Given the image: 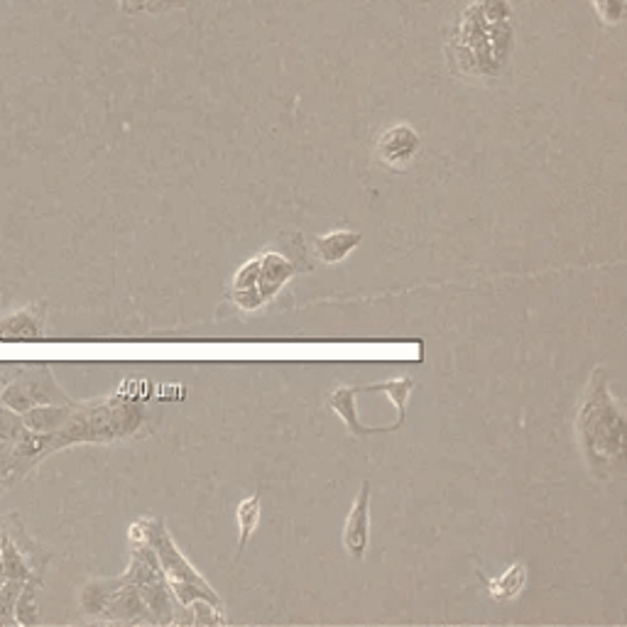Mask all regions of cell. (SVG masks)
Listing matches in <instances>:
<instances>
[{"label":"cell","instance_id":"6da1fadb","mask_svg":"<svg viewBox=\"0 0 627 627\" xmlns=\"http://www.w3.org/2000/svg\"><path fill=\"white\" fill-rule=\"evenodd\" d=\"M81 608L106 623L174 625L179 603L150 544L130 539V566L118 579H96L81 591Z\"/></svg>","mask_w":627,"mask_h":627},{"label":"cell","instance_id":"7a4b0ae2","mask_svg":"<svg viewBox=\"0 0 627 627\" xmlns=\"http://www.w3.org/2000/svg\"><path fill=\"white\" fill-rule=\"evenodd\" d=\"M576 441L588 471L601 481H613L625 471L627 422L625 410L610 390V373L593 370L576 410Z\"/></svg>","mask_w":627,"mask_h":627},{"label":"cell","instance_id":"3957f363","mask_svg":"<svg viewBox=\"0 0 627 627\" xmlns=\"http://www.w3.org/2000/svg\"><path fill=\"white\" fill-rule=\"evenodd\" d=\"M147 410L138 400L111 395L103 400L74 402L62 427L45 436V454L74 444H113L140 436L147 429Z\"/></svg>","mask_w":627,"mask_h":627},{"label":"cell","instance_id":"277c9868","mask_svg":"<svg viewBox=\"0 0 627 627\" xmlns=\"http://www.w3.org/2000/svg\"><path fill=\"white\" fill-rule=\"evenodd\" d=\"M130 539H140V542L150 544L157 564H160L162 574H165L169 591L177 598L179 608H187V605L196 601H206L216 605V608H223V601L216 593V588H211V583L182 554V549L177 547L162 517H140L138 522L130 525Z\"/></svg>","mask_w":627,"mask_h":627},{"label":"cell","instance_id":"5b68a950","mask_svg":"<svg viewBox=\"0 0 627 627\" xmlns=\"http://www.w3.org/2000/svg\"><path fill=\"white\" fill-rule=\"evenodd\" d=\"M0 402L10 407L13 412L23 414L37 405H59L69 402V395L57 385L54 375L47 368L27 370V373L15 375L8 380V385L0 390Z\"/></svg>","mask_w":627,"mask_h":627},{"label":"cell","instance_id":"8992f818","mask_svg":"<svg viewBox=\"0 0 627 627\" xmlns=\"http://www.w3.org/2000/svg\"><path fill=\"white\" fill-rule=\"evenodd\" d=\"M419 150H422V138L412 125L405 123L387 128L375 143V157L387 169H407L419 155Z\"/></svg>","mask_w":627,"mask_h":627},{"label":"cell","instance_id":"52a82bcc","mask_svg":"<svg viewBox=\"0 0 627 627\" xmlns=\"http://www.w3.org/2000/svg\"><path fill=\"white\" fill-rule=\"evenodd\" d=\"M370 493H373L370 483L363 481L361 493L353 500L346 525H343V547H346V554L356 561L363 559L370 544Z\"/></svg>","mask_w":627,"mask_h":627},{"label":"cell","instance_id":"ba28073f","mask_svg":"<svg viewBox=\"0 0 627 627\" xmlns=\"http://www.w3.org/2000/svg\"><path fill=\"white\" fill-rule=\"evenodd\" d=\"M255 263H258V297L265 307L297 275V265L282 253H260Z\"/></svg>","mask_w":627,"mask_h":627},{"label":"cell","instance_id":"9c48e42d","mask_svg":"<svg viewBox=\"0 0 627 627\" xmlns=\"http://www.w3.org/2000/svg\"><path fill=\"white\" fill-rule=\"evenodd\" d=\"M45 302L32 304V307L20 309V312L3 316L0 319V338H40L45 329Z\"/></svg>","mask_w":627,"mask_h":627},{"label":"cell","instance_id":"30bf717a","mask_svg":"<svg viewBox=\"0 0 627 627\" xmlns=\"http://www.w3.org/2000/svg\"><path fill=\"white\" fill-rule=\"evenodd\" d=\"M363 243V236L358 231H331L326 236L314 238V258L326 265H338Z\"/></svg>","mask_w":627,"mask_h":627},{"label":"cell","instance_id":"8fae6325","mask_svg":"<svg viewBox=\"0 0 627 627\" xmlns=\"http://www.w3.org/2000/svg\"><path fill=\"white\" fill-rule=\"evenodd\" d=\"M74 402H59V405H37L32 410L20 414L25 427L35 434H54L64 424V419L72 412Z\"/></svg>","mask_w":627,"mask_h":627},{"label":"cell","instance_id":"7c38bea8","mask_svg":"<svg viewBox=\"0 0 627 627\" xmlns=\"http://www.w3.org/2000/svg\"><path fill=\"white\" fill-rule=\"evenodd\" d=\"M485 588H488L493 601L498 603L515 601V598H520L522 591L527 588V566L522 564V561H517V564H512L510 569H505L500 576L485 581Z\"/></svg>","mask_w":627,"mask_h":627},{"label":"cell","instance_id":"4fadbf2b","mask_svg":"<svg viewBox=\"0 0 627 627\" xmlns=\"http://www.w3.org/2000/svg\"><path fill=\"white\" fill-rule=\"evenodd\" d=\"M260 525V495H248L238 503L236 510V530H238V556L245 552L248 542L253 539Z\"/></svg>","mask_w":627,"mask_h":627},{"label":"cell","instance_id":"5bb4252c","mask_svg":"<svg viewBox=\"0 0 627 627\" xmlns=\"http://www.w3.org/2000/svg\"><path fill=\"white\" fill-rule=\"evenodd\" d=\"M596 5L608 23H618L623 15V0H596Z\"/></svg>","mask_w":627,"mask_h":627},{"label":"cell","instance_id":"9a60e30c","mask_svg":"<svg viewBox=\"0 0 627 627\" xmlns=\"http://www.w3.org/2000/svg\"><path fill=\"white\" fill-rule=\"evenodd\" d=\"M10 471H15L13 444H10V441L0 439V476H8Z\"/></svg>","mask_w":627,"mask_h":627},{"label":"cell","instance_id":"2e32d148","mask_svg":"<svg viewBox=\"0 0 627 627\" xmlns=\"http://www.w3.org/2000/svg\"><path fill=\"white\" fill-rule=\"evenodd\" d=\"M13 378V375H8V373H0V390H3L5 385H8V380Z\"/></svg>","mask_w":627,"mask_h":627}]
</instances>
